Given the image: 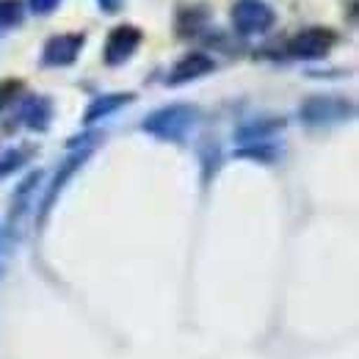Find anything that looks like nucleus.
Returning <instances> with one entry per match:
<instances>
[]
</instances>
